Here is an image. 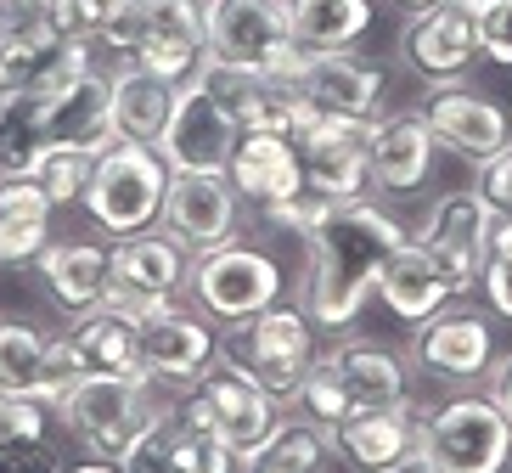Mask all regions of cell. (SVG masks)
I'll return each mask as SVG.
<instances>
[{"mask_svg": "<svg viewBox=\"0 0 512 473\" xmlns=\"http://www.w3.org/2000/svg\"><path fill=\"white\" fill-rule=\"evenodd\" d=\"M304 243H310L304 316H310V327L344 333L377 293L383 260L406 243V226L389 209H377L372 198H349V203H327V214L316 220V231Z\"/></svg>", "mask_w": 512, "mask_h": 473, "instance_id": "6da1fadb", "label": "cell"}, {"mask_svg": "<svg viewBox=\"0 0 512 473\" xmlns=\"http://www.w3.org/2000/svg\"><path fill=\"white\" fill-rule=\"evenodd\" d=\"M293 400H299V412L310 423H321L332 434L349 417L411 400V372L394 350H383L372 338H349V344H332L327 355L310 361V372L293 389Z\"/></svg>", "mask_w": 512, "mask_h": 473, "instance_id": "7a4b0ae2", "label": "cell"}, {"mask_svg": "<svg viewBox=\"0 0 512 473\" xmlns=\"http://www.w3.org/2000/svg\"><path fill=\"white\" fill-rule=\"evenodd\" d=\"M164 417H169V406L158 400L152 383L113 378V372H85L74 389L57 395V423L91 457H107V462H130Z\"/></svg>", "mask_w": 512, "mask_h": 473, "instance_id": "3957f363", "label": "cell"}, {"mask_svg": "<svg viewBox=\"0 0 512 473\" xmlns=\"http://www.w3.org/2000/svg\"><path fill=\"white\" fill-rule=\"evenodd\" d=\"M203 68L231 79H299L304 51L293 46L287 0H203Z\"/></svg>", "mask_w": 512, "mask_h": 473, "instance_id": "277c9868", "label": "cell"}, {"mask_svg": "<svg viewBox=\"0 0 512 473\" xmlns=\"http://www.w3.org/2000/svg\"><path fill=\"white\" fill-rule=\"evenodd\" d=\"M102 46H113L130 68L186 85L203 74V0H136L102 34Z\"/></svg>", "mask_w": 512, "mask_h": 473, "instance_id": "5b68a950", "label": "cell"}, {"mask_svg": "<svg viewBox=\"0 0 512 473\" xmlns=\"http://www.w3.org/2000/svg\"><path fill=\"white\" fill-rule=\"evenodd\" d=\"M237 141H242V124H237L226 79L214 74V68H203L197 79L181 85L175 113H169L164 136L152 141V147L169 164V175H226Z\"/></svg>", "mask_w": 512, "mask_h": 473, "instance_id": "8992f818", "label": "cell"}, {"mask_svg": "<svg viewBox=\"0 0 512 473\" xmlns=\"http://www.w3.org/2000/svg\"><path fill=\"white\" fill-rule=\"evenodd\" d=\"M169 164L158 158L152 141H113L91 169L85 209L107 237H141L164 220Z\"/></svg>", "mask_w": 512, "mask_h": 473, "instance_id": "52a82bcc", "label": "cell"}, {"mask_svg": "<svg viewBox=\"0 0 512 473\" xmlns=\"http://www.w3.org/2000/svg\"><path fill=\"white\" fill-rule=\"evenodd\" d=\"M417 451L439 473H507L512 468V423L490 395H456L422 412Z\"/></svg>", "mask_w": 512, "mask_h": 473, "instance_id": "ba28073f", "label": "cell"}, {"mask_svg": "<svg viewBox=\"0 0 512 473\" xmlns=\"http://www.w3.org/2000/svg\"><path fill=\"white\" fill-rule=\"evenodd\" d=\"M282 288H287L282 265H276L271 254H259V248H242V243H226V248L197 254V260H192V282H186L197 316H214L220 327L282 305Z\"/></svg>", "mask_w": 512, "mask_h": 473, "instance_id": "9c48e42d", "label": "cell"}, {"mask_svg": "<svg viewBox=\"0 0 512 473\" xmlns=\"http://www.w3.org/2000/svg\"><path fill=\"white\" fill-rule=\"evenodd\" d=\"M220 355H231L237 367H248L271 395H293L316 361V327L304 321V310L271 305L248 321H231Z\"/></svg>", "mask_w": 512, "mask_h": 473, "instance_id": "30bf717a", "label": "cell"}, {"mask_svg": "<svg viewBox=\"0 0 512 473\" xmlns=\"http://www.w3.org/2000/svg\"><path fill=\"white\" fill-rule=\"evenodd\" d=\"M186 406H192L237 457H248V451L282 423V395H271V389H265L248 367H237L231 355H214L209 372H203L197 389L186 395Z\"/></svg>", "mask_w": 512, "mask_h": 473, "instance_id": "8fae6325", "label": "cell"}, {"mask_svg": "<svg viewBox=\"0 0 512 473\" xmlns=\"http://www.w3.org/2000/svg\"><path fill=\"white\" fill-rule=\"evenodd\" d=\"M186 282H192V248L175 243L164 226L141 231V237H119L107 248V305L130 310V316L181 299Z\"/></svg>", "mask_w": 512, "mask_h": 473, "instance_id": "7c38bea8", "label": "cell"}, {"mask_svg": "<svg viewBox=\"0 0 512 473\" xmlns=\"http://www.w3.org/2000/svg\"><path fill=\"white\" fill-rule=\"evenodd\" d=\"M400 62L422 85H462L479 62V0H439L400 29Z\"/></svg>", "mask_w": 512, "mask_h": 473, "instance_id": "4fadbf2b", "label": "cell"}, {"mask_svg": "<svg viewBox=\"0 0 512 473\" xmlns=\"http://www.w3.org/2000/svg\"><path fill=\"white\" fill-rule=\"evenodd\" d=\"M293 147H299V164H304V192H316L321 203L366 198V186H372V164H366L372 119H327V113H316L293 136Z\"/></svg>", "mask_w": 512, "mask_h": 473, "instance_id": "5bb4252c", "label": "cell"}, {"mask_svg": "<svg viewBox=\"0 0 512 473\" xmlns=\"http://www.w3.org/2000/svg\"><path fill=\"white\" fill-rule=\"evenodd\" d=\"M490 226H496V209L473 192V186H462V192H445V198L428 209V220H422L417 243L434 254V265L445 276H451L456 293H473L484 276V260H490Z\"/></svg>", "mask_w": 512, "mask_h": 473, "instance_id": "9a60e30c", "label": "cell"}, {"mask_svg": "<svg viewBox=\"0 0 512 473\" xmlns=\"http://www.w3.org/2000/svg\"><path fill=\"white\" fill-rule=\"evenodd\" d=\"M417 113L434 130V147L467 158V164H490L512 147V113L473 85H428V102Z\"/></svg>", "mask_w": 512, "mask_h": 473, "instance_id": "2e32d148", "label": "cell"}, {"mask_svg": "<svg viewBox=\"0 0 512 473\" xmlns=\"http://www.w3.org/2000/svg\"><path fill=\"white\" fill-rule=\"evenodd\" d=\"M141 355H147V383L152 389H197V378L209 372V361L220 355L214 327L192 310L147 305L141 310Z\"/></svg>", "mask_w": 512, "mask_h": 473, "instance_id": "e0dca14e", "label": "cell"}, {"mask_svg": "<svg viewBox=\"0 0 512 473\" xmlns=\"http://www.w3.org/2000/svg\"><path fill=\"white\" fill-rule=\"evenodd\" d=\"M411 361H417L422 378L467 389V383H479L490 372V361H496V333L473 310H434L428 321H417Z\"/></svg>", "mask_w": 512, "mask_h": 473, "instance_id": "ac0fdd59", "label": "cell"}, {"mask_svg": "<svg viewBox=\"0 0 512 473\" xmlns=\"http://www.w3.org/2000/svg\"><path fill=\"white\" fill-rule=\"evenodd\" d=\"M237 186L226 175H169V192H164V220L158 226L186 243L192 254H209V248H226L237 243Z\"/></svg>", "mask_w": 512, "mask_h": 473, "instance_id": "d6986e66", "label": "cell"}, {"mask_svg": "<svg viewBox=\"0 0 512 473\" xmlns=\"http://www.w3.org/2000/svg\"><path fill=\"white\" fill-rule=\"evenodd\" d=\"M299 91L327 119H377L389 74L372 57H361V51H304Z\"/></svg>", "mask_w": 512, "mask_h": 473, "instance_id": "ffe728a7", "label": "cell"}, {"mask_svg": "<svg viewBox=\"0 0 512 473\" xmlns=\"http://www.w3.org/2000/svg\"><path fill=\"white\" fill-rule=\"evenodd\" d=\"M124 468L130 473H237V451L181 400V406L141 440V451L124 462Z\"/></svg>", "mask_w": 512, "mask_h": 473, "instance_id": "44dd1931", "label": "cell"}, {"mask_svg": "<svg viewBox=\"0 0 512 473\" xmlns=\"http://www.w3.org/2000/svg\"><path fill=\"white\" fill-rule=\"evenodd\" d=\"M366 164H372V186H383V192H417L428 181V169H434V130H428V119H422L417 107L377 113Z\"/></svg>", "mask_w": 512, "mask_h": 473, "instance_id": "7402d4cb", "label": "cell"}, {"mask_svg": "<svg viewBox=\"0 0 512 473\" xmlns=\"http://www.w3.org/2000/svg\"><path fill=\"white\" fill-rule=\"evenodd\" d=\"M417 440H422V412L411 400L377 406V412H361V417H349V423L332 428L338 457L361 473H383V468H394V462H406L411 451H417Z\"/></svg>", "mask_w": 512, "mask_h": 473, "instance_id": "603a6c76", "label": "cell"}, {"mask_svg": "<svg viewBox=\"0 0 512 473\" xmlns=\"http://www.w3.org/2000/svg\"><path fill=\"white\" fill-rule=\"evenodd\" d=\"M377 299L389 305L394 321L417 327V321H428L434 310L451 305L456 288H451V276L434 265V254H428L417 237H406V243L383 260V271H377Z\"/></svg>", "mask_w": 512, "mask_h": 473, "instance_id": "cb8c5ba5", "label": "cell"}, {"mask_svg": "<svg viewBox=\"0 0 512 473\" xmlns=\"http://www.w3.org/2000/svg\"><path fill=\"white\" fill-rule=\"evenodd\" d=\"M226 181L237 186L242 203H259V209H271L282 198H299L304 192L299 147L287 136H242L226 164Z\"/></svg>", "mask_w": 512, "mask_h": 473, "instance_id": "d4e9b609", "label": "cell"}, {"mask_svg": "<svg viewBox=\"0 0 512 473\" xmlns=\"http://www.w3.org/2000/svg\"><path fill=\"white\" fill-rule=\"evenodd\" d=\"M107 85H113V91H107L113 141H158L164 136L181 85H169V79L147 74V68H130V62H119V68L107 74Z\"/></svg>", "mask_w": 512, "mask_h": 473, "instance_id": "484cf974", "label": "cell"}, {"mask_svg": "<svg viewBox=\"0 0 512 473\" xmlns=\"http://www.w3.org/2000/svg\"><path fill=\"white\" fill-rule=\"evenodd\" d=\"M226 79L231 91V107H237V124L242 136H299L304 124L316 119V107L304 102L299 79H276V74H259V79Z\"/></svg>", "mask_w": 512, "mask_h": 473, "instance_id": "4316f807", "label": "cell"}, {"mask_svg": "<svg viewBox=\"0 0 512 473\" xmlns=\"http://www.w3.org/2000/svg\"><path fill=\"white\" fill-rule=\"evenodd\" d=\"M34 271H40L46 293L74 321L91 316L96 305H107V248L102 243H46Z\"/></svg>", "mask_w": 512, "mask_h": 473, "instance_id": "83f0119b", "label": "cell"}, {"mask_svg": "<svg viewBox=\"0 0 512 473\" xmlns=\"http://www.w3.org/2000/svg\"><path fill=\"white\" fill-rule=\"evenodd\" d=\"M91 74V40H46V46H0V91L57 96Z\"/></svg>", "mask_w": 512, "mask_h": 473, "instance_id": "f1b7e54d", "label": "cell"}, {"mask_svg": "<svg viewBox=\"0 0 512 473\" xmlns=\"http://www.w3.org/2000/svg\"><path fill=\"white\" fill-rule=\"evenodd\" d=\"M74 338L85 350L91 372H113V378H141L147 383V355H141V316L119 305H96L91 316L74 321Z\"/></svg>", "mask_w": 512, "mask_h": 473, "instance_id": "f546056e", "label": "cell"}, {"mask_svg": "<svg viewBox=\"0 0 512 473\" xmlns=\"http://www.w3.org/2000/svg\"><path fill=\"white\" fill-rule=\"evenodd\" d=\"M107 74L91 68L85 79H74L68 91L46 96V141H74V147H113V124H107Z\"/></svg>", "mask_w": 512, "mask_h": 473, "instance_id": "4dcf8cb0", "label": "cell"}, {"mask_svg": "<svg viewBox=\"0 0 512 473\" xmlns=\"http://www.w3.org/2000/svg\"><path fill=\"white\" fill-rule=\"evenodd\" d=\"M372 0H287V23H293V46L299 51H355L372 29Z\"/></svg>", "mask_w": 512, "mask_h": 473, "instance_id": "1f68e13d", "label": "cell"}, {"mask_svg": "<svg viewBox=\"0 0 512 473\" xmlns=\"http://www.w3.org/2000/svg\"><path fill=\"white\" fill-rule=\"evenodd\" d=\"M51 243V198L23 175V181H0V265L40 260Z\"/></svg>", "mask_w": 512, "mask_h": 473, "instance_id": "d6a6232c", "label": "cell"}, {"mask_svg": "<svg viewBox=\"0 0 512 473\" xmlns=\"http://www.w3.org/2000/svg\"><path fill=\"white\" fill-rule=\"evenodd\" d=\"M327 451H332V434L310 417H282V423L265 434V440L237 457V473H321L327 468Z\"/></svg>", "mask_w": 512, "mask_h": 473, "instance_id": "836d02e7", "label": "cell"}, {"mask_svg": "<svg viewBox=\"0 0 512 473\" xmlns=\"http://www.w3.org/2000/svg\"><path fill=\"white\" fill-rule=\"evenodd\" d=\"M46 147V96L0 91V181H23Z\"/></svg>", "mask_w": 512, "mask_h": 473, "instance_id": "e575fe53", "label": "cell"}, {"mask_svg": "<svg viewBox=\"0 0 512 473\" xmlns=\"http://www.w3.org/2000/svg\"><path fill=\"white\" fill-rule=\"evenodd\" d=\"M96 147H74V141H46L40 158H34L29 181L51 198V209H68V203H85V186H91L96 169Z\"/></svg>", "mask_w": 512, "mask_h": 473, "instance_id": "d590c367", "label": "cell"}, {"mask_svg": "<svg viewBox=\"0 0 512 473\" xmlns=\"http://www.w3.org/2000/svg\"><path fill=\"white\" fill-rule=\"evenodd\" d=\"M40 361L46 333H34L17 316H0V395H40Z\"/></svg>", "mask_w": 512, "mask_h": 473, "instance_id": "8d00e7d4", "label": "cell"}, {"mask_svg": "<svg viewBox=\"0 0 512 473\" xmlns=\"http://www.w3.org/2000/svg\"><path fill=\"white\" fill-rule=\"evenodd\" d=\"M136 0H51V17H57L62 40H102Z\"/></svg>", "mask_w": 512, "mask_h": 473, "instance_id": "74e56055", "label": "cell"}, {"mask_svg": "<svg viewBox=\"0 0 512 473\" xmlns=\"http://www.w3.org/2000/svg\"><path fill=\"white\" fill-rule=\"evenodd\" d=\"M62 40L51 0H0V46H46Z\"/></svg>", "mask_w": 512, "mask_h": 473, "instance_id": "f35d334b", "label": "cell"}, {"mask_svg": "<svg viewBox=\"0 0 512 473\" xmlns=\"http://www.w3.org/2000/svg\"><path fill=\"white\" fill-rule=\"evenodd\" d=\"M85 372H91V367H85V350H79L74 327L57 333V338H46V361H40V400L57 406V395H62V389H74Z\"/></svg>", "mask_w": 512, "mask_h": 473, "instance_id": "ab89813d", "label": "cell"}, {"mask_svg": "<svg viewBox=\"0 0 512 473\" xmlns=\"http://www.w3.org/2000/svg\"><path fill=\"white\" fill-rule=\"evenodd\" d=\"M46 440V400L40 395H0V445Z\"/></svg>", "mask_w": 512, "mask_h": 473, "instance_id": "60d3db41", "label": "cell"}, {"mask_svg": "<svg viewBox=\"0 0 512 473\" xmlns=\"http://www.w3.org/2000/svg\"><path fill=\"white\" fill-rule=\"evenodd\" d=\"M479 57L512 68V0H479Z\"/></svg>", "mask_w": 512, "mask_h": 473, "instance_id": "b9f144b4", "label": "cell"}, {"mask_svg": "<svg viewBox=\"0 0 512 473\" xmlns=\"http://www.w3.org/2000/svg\"><path fill=\"white\" fill-rule=\"evenodd\" d=\"M321 214H327V203H321L316 192H299V198H282V203H271V209H265V220H271L276 231H299V237H310Z\"/></svg>", "mask_w": 512, "mask_h": 473, "instance_id": "7bdbcfd3", "label": "cell"}, {"mask_svg": "<svg viewBox=\"0 0 512 473\" xmlns=\"http://www.w3.org/2000/svg\"><path fill=\"white\" fill-rule=\"evenodd\" d=\"M473 192H479V198L490 203L496 214H512V147H507V153H496L490 164H479Z\"/></svg>", "mask_w": 512, "mask_h": 473, "instance_id": "ee69618b", "label": "cell"}, {"mask_svg": "<svg viewBox=\"0 0 512 473\" xmlns=\"http://www.w3.org/2000/svg\"><path fill=\"white\" fill-rule=\"evenodd\" d=\"M479 288H484V305L496 310L501 321H512V248H501V254H490V260H484Z\"/></svg>", "mask_w": 512, "mask_h": 473, "instance_id": "f6af8a7d", "label": "cell"}, {"mask_svg": "<svg viewBox=\"0 0 512 473\" xmlns=\"http://www.w3.org/2000/svg\"><path fill=\"white\" fill-rule=\"evenodd\" d=\"M0 473H62V468L46 440H17V445H0Z\"/></svg>", "mask_w": 512, "mask_h": 473, "instance_id": "bcb514c9", "label": "cell"}, {"mask_svg": "<svg viewBox=\"0 0 512 473\" xmlns=\"http://www.w3.org/2000/svg\"><path fill=\"white\" fill-rule=\"evenodd\" d=\"M484 383H490L484 395L496 400L501 412H507V423H512V350H507V355L496 350V361H490V372H484Z\"/></svg>", "mask_w": 512, "mask_h": 473, "instance_id": "7dc6e473", "label": "cell"}, {"mask_svg": "<svg viewBox=\"0 0 512 473\" xmlns=\"http://www.w3.org/2000/svg\"><path fill=\"white\" fill-rule=\"evenodd\" d=\"M383 473H439V468H434L428 457H422V451H411L406 462H394V468H383Z\"/></svg>", "mask_w": 512, "mask_h": 473, "instance_id": "c3c4849f", "label": "cell"}, {"mask_svg": "<svg viewBox=\"0 0 512 473\" xmlns=\"http://www.w3.org/2000/svg\"><path fill=\"white\" fill-rule=\"evenodd\" d=\"M62 473H130L124 462H107V457H91V462H79V468H62Z\"/></svg>", "mask_w": 512, "mask_h": 473, "instance_id": "681fc988", "label": "cell"}, {"mask_svg": "<svg viewBox=\"0 0 512 473\" xmlns=\"http://www.w3.org/2000/svg\"><path fill=\"white\" fill-rule=\"evenodd\" d=\"M400 12H428V6H439V0H394Z\"/></svg>", "mask_w": 512, "mask_h": 473, "instance_id": "f907efd6", "label": "cell"}]
</instances>
